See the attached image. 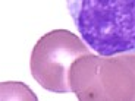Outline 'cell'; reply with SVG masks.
<instances>
[{
    "label": "cell",
    "instance_id": "obj_1",
    "mask_svg": "<svg viewBox=\"0 0 135 101\" xmlns=\"http://www.w3.org/2000/svg\"><path fill=\"white\" fill-rule=\"evenodd\" d=\"M66 9L94 53L135 51V0H66Z\"/></svg>",
    "mask_w": 135,
    "mask_h": 101
},
{
    "label": "cell",
    "instance_id": "obj_2",
    "mask_svg": "<svg viewBox=\"0 0 135 101\" xmlns=\"http://www.w3.org/2000/svg\"><path fill=\"white\" fill-rule=\"evenodd\" d=\"M69 85L81 101H135V51L82 54L71 66Z\"/></svg>",
    "mask_w": 135,
    "mask_h": 101
},
{
    "label": "cell",
    "instance_id": "obj_3",
    "mask_svg": "<svg viewBox=\"0 0 135 101\" xmlns=\"http://www.w3.org/2000/svg\"><path fill=\"white\" fill-rule=\"evenodd\" d=\"M81 37L68 29H53L37 41L31 53V75L50 92H72L69 70L78 57L88 53Z\"/></svg>",
    "mask_w": 135,
    "mask_h": 101
}]
</instances>
